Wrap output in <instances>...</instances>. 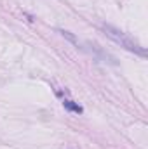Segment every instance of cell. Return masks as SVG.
Wrapping results in <instances>:
<instances>
[{"label":"cell","instance_id":"cell-1","mask_svg":"<svg viewBox=\"0 0 148 149\" xmlns=\"http://www.w3.org/2000/svg\"><path fill=\"white\" fill-rule=\"evenodd\" d=\"M105 31H106V35H108L113 42L120 43V45H122V47H125L127 50H131V52H138V54L145 56V50H143L136 42H132V40L127 37L125 33H122V31H118V30H115V28H111V26H106V28H105Z\"/></svg>","mask_w":148,"mask_h":149},{"label":"cell","instance_id":"cell-2","mask_svg":"<svg viewBox=\"0 0 148 149\" xmlns=\"http://www.w3.org/2000/svg\"><path fill=\"white\" fill-rule=\"evenodd\" d=\"M63 106H65L66 109H70V111L82 113V108H80V106H77V104H73V101H68V99H65V101H63Z\"/></svg>","mask_w":148,"mask_h":149}]
</instances>
